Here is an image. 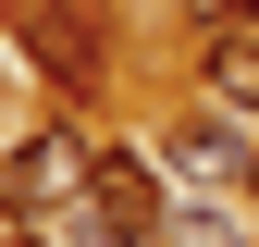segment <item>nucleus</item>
Masks as SVG:
<instances>
[{
	"label": "nucleus",
	"mask_w": 259,
	"mask_h": 247,
	"mask_svg": "<svg viewBox=\"0 0 259 247\" xmlns=\"http://www.w3.org/2000/svg\"><path fill=\"white\" fill-rule=\"evenodd\" d=\"M173 198H185V185L148 161V136H99V148H87V198H74V223H99V235H123V247H160Z\"/></svg>",
	"instance_id": "f257e3e1"
},
{
	"label": "nucleus",
	"mask_w": 259,
	"mask_h": 247,
	"mask_svg": "<svg viewBox=\"0 0 259 247\" xmlns=\"http://www.w3.org/2000/svg\"><path fill=\"white\" fill-rule=\"evenodd\" d=\"M247 136H259L247 111H222V99H185L173 124H148V161L173 173L185 198H210V185H247Z\"/></svg>",
	"instance_id": "f03ea898"
},
{
	"label": "nucleus",
	"mask_w": 259,
	"mask_h": 247,
	"mask_svg": "<svg viewBox=\"0 0 259 247\" xmlns=\"http://www.w3.org/2000/svg\"><path fill=\"white\" fill-rule=\"evenodd\" d=\"M25 62H37L62 99H99V74H111V25H99V0H25Z\"/></svg>",
	"instance_id": "7ed1b4c3"
},
{
	"label": "nucleus",
	"mask_w": 259,
	"mask_h": 247,
	"mask_svg": "<svg viewBox=\"0 0 259 247\" xmlns=\"http://www.w3.org/2000/svg\"><path fill=\"white\" fill-rule=\"evenodd\" d=\"M87 148H99V136H74V124H37V136H13L0 185H13L25 210H37V198H62V210H74V198H87Z\"/></svg>",
	"instance_id": "20e7f679"
},
{
	"label": "nucleus",
	"mask_w": 259,
	"mask_h": 247,
	"mask_svg": "<svg viewBox=\"0 0 259 247\" xmlns=\"http://www.w3.org/2000/svg\"><path fill=\"white\" fill-rule=\"evenodd\" d=\"M198 99H222V111L259 124V25H210L198 37Z\"/></svg>",
	"instance_id": "39448f33"
},
{
	"label": "nucleus",
	"mask_w": 259,
	"mask_h": 247,
	"mask_svg": "<svg viewBox=\"0 0 259 247\" xmlns=\"http://www.w3.org/2000/svg\"><path fill=\"white\" fill-rule=\"evenodd\" d=\"M160 247H259V235H235V210H210V198H173Z\"/></svg>",
	"instance_id": "423d86ee"
},
{
	"label": "nucleus",
	"mask_w": 259,
	"mask_h": 247,
	"mask_svg": "<svg viewBox=\"0 0 259 247\" xmlns=\"http://www.w3.org/2000/svg\"><path fill=\"white\" fill-rule=\"evenodd\" d=\"M0 247H37V210H25L13 185H0Z\"/></svg>",
	"instance_id": "0eeeda50"
},
{
	"label": "nucleus",
	"mask_w": 259,
	"mask_h": 247,
	"mask_svg": "<svg viewBox=\"0 0 259 247\" xmlns=\"http://www.w3.org/2000/svg\"><path fill=\"white\" fill-rule=\"evenodd\" d=\"M222 25H259V0H235V13H222Z\"/></svg>",
	"instance_id": "6e6552de"
},
{
	"label": "nucleus",
	"mask_w": 259,
	"mask_h": 247,
	"mask_svg": "<svg viewBox=\"0 0 259 247\" xmlns=\"http://www.w3.org/2000/svg\"><path fill=\"white\" fill-rule=\"evenodd\" d=\"M247 198H259V136H247Z\"/></svg>",
	"instance_id": "1a4fd4ad"
}]
</instances>
